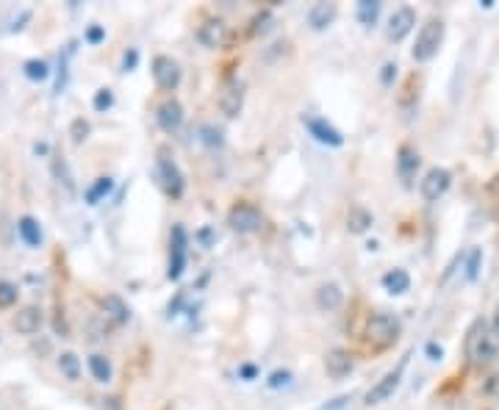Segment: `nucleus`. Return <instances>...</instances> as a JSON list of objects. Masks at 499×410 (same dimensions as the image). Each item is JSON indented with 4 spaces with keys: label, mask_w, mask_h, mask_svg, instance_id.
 I'll use <instances>...</instances> for the list:
<instances>
[{
    "label": "nucleus",
    "mask_w": 499,
    "mask_h": 410,
    "mask_svg": "<svg viewBox=\"0 0 499 410\" xmlns=\"http://www.w3.org/2000/svg\"><path fill=\"white\" fill-rule=\"evenodd\" d=\"M466 361L472 369H488L499 358V338L491 330V322L474 319L466 330Z\"/></svg>",
    "instance_id": "1"
},
{
    "label": "nucleus",
    "mask_w": 499,
    "mask_h": 410,
    "mask_svg": "<svg viewBox=\"0 0 499 410\" xmlns=\"http://www.w3.org/2000/svg\"><path fill=\"white\" fill-rule=\"evenodd\" d=\"M402 333V324L397 316H388V313H372L367 319V327H364V338L372 350H388L397 344V338Z\"/></svg>",
    "instance_id": "2"
},
{
    "label": "nucleus",
    "mask_w": 499,
    "mask_h": 410,
    "mask_svg": "<svg viewBox=\"0 0 499 410\" xmlns=\"http://www.w3.org/2000/svg\"><path fill=\"white\" fill-rule=\"evenodd\" d=\"M444 34H447V25H444V20H439V17H430V20H427V23L421 25L419 36H416V45H413V50H410L413 61H419V64L433 61V58L439 56L441 45H444Z\"/></svg>",
    "instance_id": "3"
},
{
    "label": "nucleus",
    "mask_w": 499,
    "mask_h": 410,
    "mask_svg": "<svg viewBox=\"0 0 499 410\" xmlns=\"http://www.w3.org/2000/svg\"><path fill=\"white\" fill-rule=\"evenodd\" d=\"M159 178H161V186L170 197L183 194V172L175 164V158L170 156V150H159Z\"/></svg>",
    "instance_id": "4"
},
{
    "label": "nucleus",
    "mask_w": 499,
    "mask_h": 410,
    "mask_svg": "<svg viewBox=\"0 0 499 410\" xmlns=\"http://www.w3.org/2000/svg\"><path fill=\"white\" fill-rule=\"evenodd\" d=\"M450 183H452L450 169H444V167H433V169H427V175L421 178L419 189H421V197H424L427 202H439V200L447 194Z\"/></svg>",
    "instance_id": "5"
},
{
    "label": "nucleus",
    "mask_w": 499,
    "mask_h": 410,
    "mask_svg": "<svg viewBox=\"0 0 499 410\" xmlns=\"http://www.w3.org/2000/svg\"><path fill=\"white\" fill-rule=\"evenodd\" d=\"M261 211L250 202H236L231 214H228V225L236 230V233H255L261 228Z\"/></svg>",
    "instance_id": "6"
},
{
    "label": "nucleus",
    "mask_w": 499,
    "mask_h": 410,
    "mask_svg": "<svg viewBox=\"0 0 499 410\" xmlns=\"http://www.w3.org/2000/svg\"><path fill=\"white\" fill-rule=\"evenodd\" d=\"M181 75H183V73H181V64H178L175 58H170V56H156V61H153V78H156L159 89H164V92L178 89Z\"/></svg>",
    "instance_id": "7"
},
{
    "label": "nucleus",
    "mask_w": 499,
    "mask_h": 410,
    "mask_svg": "<svg viewBox=\"0 0 499 410\" xmlns=\"http://www.w3.org/2000/svg\"><path fill=\"white\" fill-rule=\"evenodd\" d=\"M405 366H408V355L399 361V366L397 369H391L380 383H375L372 388H369V394H367V405H380V402H386L397 388H399V380H402V372H405Z\"/></svg>",
    "instance_id": "8"
},
{
    "label": "nucleus",
    "mask_w": 499,
    "mask_h": 410,
    "mask_svg": "<svg viewBox=\"0 0 499 410\" xmlns=\"http://www.w3.org/2000/svg\"><path fill=\"white\" fill-rule=\"evenodd\" d=\"M303 122H305L308 133L314 136L316 142H322V145H327V147H341V145H344V136H341V133H338L333 125H327V119H319V117H305Z\"/></svg>",
    "instance_id": "9"
},
{
    "label": "nucleus",
    "mask_w": 499,
    "mask_h": 410,
    "mask_svg": "<svg viewBox=\"0 0 499 410\" xmlns=\"http://www.w3.org/2000/svg\"><path fill=\"white\" fill-rule=\"evenodd\" d=\"M186 266V230L181 225L172 228V252H170V280H178Z\"/></svg>",
    "instance_id": "10"
},
{
    "label": "nucleus",
    "mask_w": 499,
    "mask_h": 410,
    "mask_svg": "<svg viewBox=\"0 0 499 410\" xmlns=\"http://www.w3.org/2000/svg\"><path fill=\"white\" fill-rule=\"evenodd\" d=\"M228 36H231V31H228V25H225L222 20H205V23L200 25V31H197V39H200L205 47H211V50L225 47V45H228Z\"/></svg>",
    "instance_id": "11"
},
{
    "label": "nucleus",
    "mask_w": 499,
    "mask_h": 410,
    "mask_svg": "<svg viewBox=\"0 0 499 410\" xmlns=\"http://www.w3.org/2000/svg\"><path fill=\"white\" fill-rule=\"evenodd\" d=\"M413 25H416V12H413L410 6L397 9V12L391 14V20H388V39H391V42H402V39L413 31Z\"/></svg>",
    "instance_id": "12"
},
{
    "label": "nucleus",
    "mask_w": 499,
    "mask_h": 410,
    "mask_svg": "<svg viewBox=\"0 0 499 410\" xmlns=\"http://www.w3.org/2000/svg\"><path fill=\"white\" fill-rule=\"evenodd\" d=\"M242 106H244V89L239 81H228L222 86V95H220V108L225 117H239L242 114Z\"/></svg>",
    "instance_id": "13"
},
{
    "label": "nucleus",
    "mask_w": 499,
    "mask_h": 410,
    "mask_svg": "<svg viewBox=\"0 0 499 410\" xmlns=\"http://www.w3.org/2000/svg\"><path fill=\"white\" fill-rule=\"evenodd\" d=\"M156 119H159L161 130L175 133V130L183 125V106H181L178 100H164V103L159 106V111H156Z\"/></svg>",
    "instance_id": "14"
},
{
    "label": "nucleus",
    "mask_w": 499,
    "mask_h": 410,
    "mask_svg": "<svg viewBox=\"0 0 499 410\" xmlns=\"http://www.w3.org/2000/svg\"><path fill=\"white\" fill-rule=\"evenodd\" d=\"M325 369H327V374L333 380H341V377H347L352 372V355L347 350H330L325 355Z\"/></svg>",
    "instance_id": "15"
},
{
    "label": "nucleus",
    "mask_w": 499,
    "mask_h": 410,
    "mask_svg": "<svg viewBox=\"0 0 499 410\" xmlns=\"http://www.w3.org/2000/svg\"><path fill=\"white\" fill-rule=\"evenodd\" d=\"M14 327H17V333H23V335L39 333V327H42V311L34 308V305L23 308V311L14 316Z\"/></svg>",
    "instance_id": "16"
},
{
    "label": "nucleus",
    "mask_w": 499,
    "mask_h": 410,
    "mask_svg": "<svg viewBox=\"0 0 499 410\" xmlns=\"http://www.w3.org/2000/svg\"><path fill=\"white\" fill-rule=\"evenodd\" d=\"M336 3H314L311 6V12H308V23H311V28L314 31H322V28H327L333 20H336Z\"/></svg>",
    "instance_id": "17"
},
{
    "label": "nucleus",
    "mask_w": 499,
    "mask_h": 410,
    "mask_svg": "<svg viewBox=\"0 0 499 410\" xmlns=\"http://www.w3.org/2000/svg\"><path fill=\"white\" fill-rule=\"evenodd\" d=\"M344 302V291L336 286V283H322L316 289V305L322 311H336L338 305Z\"/></svg>",
    "instance_id": "18"
},
{
    "label": "nucleus",
    "mask_w": 499,
    "mask_h": 410,
    "mask_svg": "<svg viewBox=\"0 0 499 410\" xmlns=\"http://www.w3.org/2000/svg\"><path fill=\"white\" fill-rule=\"evenodd\" d=\"M372 228V214L364 208V205H352L347 211V230L349 233H367Z\"/></svg>",
    "instance_id": "19"
},
{
    "label": "nucleus",
    "mask_w": 499,
    "mask_h": 410,
    "mask_svg": "<svg viewBox=\"0 0 499 410\" xmlns=\"http://www.w3.org/2000/svg\"><path fill=\"white\" fill-rule=\"evenodd\" d=\"M17 233H20V239H23L28 247H42V241H45L42 228H39V222H36L34 217H23V219L17 222Z\"/></svg>",
    "instance_id": "20"
},
{
    "label": "nucleus",
    "mask_w": 499,
    "mask_h": 410,
    "mask_svg": "<svg viewBox=\"0 0 499 410\" xmlns=\"http://www.w3.org/2000/svg\"><path fill=\"white\" fill-rule=\"evenodd\" d=\"M383 289L388 294H405L410 289V275L405 269H391V272L383 275Z\"/></svg>",
    "instance_id": "21"
},
{
    "label": "nucleus",
    "mask_w": 499,
    "mask_h": 410,
    "mask_svg": "<svg viewBox=\"0 0 499 410\" xmlns=\"http://www.w3.org/2000/svg\"><path fill=\"white\" fill-rule=\"evenodd\" d=\"M103 311H106V316L111 319V322H117V324H125L128 322V316H130V311H128V305L122 302V297H117V294H108V297H103Z\"/></svg>",
    "instance_id": "22"
},
{
    "label": "nucleus",
    "mask_w": 499,
    "mask_h": 410,
    "mask_svg": "<svg viewBox=\"0 0 499 410\" xmlns=\"http://www.w3.org/2000/svg\"><path fill=\"white\" fill-rule=\"evenodd\" d=\"M416 167H419V153L410 145H402L399 153H397V169H399V175L408 180V178H413Z\"/></svg>",
    "instance_id": "23"
},
{
    "label": "nucleus",
    "mask_w": 499,
    "mask_h": 410,
    "mask_svg": "<svg viewBox=\"0 0 499 410\" xmlns=\"http://www.w3.org/2000/svg\"><path fill=\"white\" fill-rule=\"evenodd\" d=\"M89 372H92V377H95L97 383H108L111 374H114V369H111V363H108L106 355H92V358H89Z\"/></svg>",
    "instance_id": "24"
},
{
    "label": "nucleus",
    "mask_w": 499,
    "mask_h": 410,
    "mask_svg": "<svg viewBox=\"0 0 499 410\" xmlns=\"http://www.w3.org/2000/svg\"><path fill=\"white\" fill-rule=\"evenodd\" d=\"M58 369L64 372L67 380H78V377H81L78 355H76V352H61V355H58Z\"/></svg>",
    "instance_id": "25"
},
{
    "label": "nucleus",
    "mask_w": 499,
    "mask_h": 410,
    "mask_svg": "<svg viewBox=\"0 0 499 410\" xmlns=\"http://www.w3.org/2000/svg\"><path fill=\"white\" fill-rule=\"evenodd\" d=\"M111 189H114V180H111V178H97L95 186L86 189V202H89V205H97Z\"/></svg>",
    "instance_id": "26"
},
{
    "label": "nucleus",
    "mask_w": 499,
    "mask_h": 410,
    "mask_svg": "<svg viewBox=\"0 0 499 410\" xmlns=\"http://www.w3.org/2000/svg\"><path fill=\"white\" fill-rule=\"evenodd\" d=\"M25 78H31V81H45L47 75H50V67H47V61L45 58H31V61H25Z\"/></svg>",
    "instance_id": "27"
},
{
    "label": "nucleus",
    "mask_w": 499,
    "mask_h": 410,
    "mask_svg": "<svg viewBox=\"0 0 499 410\" xmlns=\"http://www.w3.org/2000/svg\"><path fill=\"white\" fill-rule=\"evenodd\" d=\"M378 14H380V3H378V0H361V3H358V20H361V25H375L378 23Z\"/></svg>",
    "instance_id": "28"
},
{
    "label": "nucleus",
    "mask_w": 499,
    "mask_h": 410,
    "mask_svg": "<svg viewBox=\"0 0 499 410\" xmlns=\"http://www.w3.org/2000/svg\"><path fill=\"white\" fill-rule=\"evenodd\" d=\"M17 286L14 283H9V280H0V308H9V305H14L17 302Z\"/></svg>",
    "instance_id": "29"
},
{
    "label": "nucleus",
    "mask_w": 499,
    "mask_h": 410,
    "mask_svg": "<svg viewBox=\"0 0 499 410\" xmlns=\"http://www.w3.org/2000/svg\"><path fill=\"white\" fill-rule=\"evenodd\" d=\"M272 25H275L272 12H261V14L253 20V34H255V36H264V34H269V31H272Z\"/></svg>",
    "instance_id": "30"
},
{
    "label": "nucleus",
    "mask_w": 499,
    "mask_h": 410,
    "mask_svg": "<svg viewBox=\"0 0 499 410\" xmlns=\"http://www.w3.org/2000/svg\"><path fill=\"white\" fill-rule=\"evenodd\" d=\"M200 133H202V142H205L208 147H222V142H225V139H222V130L213 128V125H202Z\"/></svg>",
    "instance_id": "31"
},
{
    "label": "nucleus",
    "mask_w": 499,
    "mask_h": 410,
    "mask_svg": "<svg viewBox=\"0 0 499 410\" xmlns=\"http://www.w3.org/2000/svg\"><path fill=\"white\" fill-rule=\"evenodd\" d=\"M92 106H95V111H108V108L114 106V92H111V89H100V92L95 95Z\"/></svg>",
    "instance_id": "32"
},
{
    "label": "nucleus",
    "mask_w": 499,
    "mask_h": 410,
    "mask_svg": "<svg viewBox=\"0 0 499 410\" xmlns=\"http://www.w3.org/2000/svg\"><path fill=\"white\" fill-rule=\"evenodd\" d=\"M480 261H483V252L474 247V250L469 252V263H466V278H469V280H474V278H477V272H480Z\"/></svg>",
    "instance_id": "33"
},
{
    "label": "nucleus",
    "mask_w": 499,
    "mask_h": 410,
    "mask_svg": "<svg viewBox=\"0 0 499 410\" xmlns=\"http://www.w3.org/2000/svg\"><path fill=\"white\" fill-rule=\"evenodd\" d=\"M292 385V372H272L269 374V388H286Z\"/></svg>",
    "instance_id": "34"
},
{
    "label": "nucleus",
    "mask_w": 499,
    "mask_h": 410,
    "mask_svg": "<svg viewBox=\"0 0 499 410\" xmlns=\"http://www.w3.org/2000/svg\"><path fill=\"white\" fill-rule=\"evenodd\" d=\"M69 133H73V142H84L86 133H89V122L86 119H76L73 128H69Z\"/></svg>",
    "instance_id": "35"
},
{
    "label": "nucleus",
    "mask_w": 499,
    "mask_h": 410,
    "mask_svg": "<svg viewBox=\"0 0 499 410\" xmlns=\"http://www.w3.org/2000/svg\"><path fill=\"white\" fill-rule=\"evenodd\" d=\"M136 61H139V50H136V47H130V50L122 56V70H125V73H130L133 67H136Z\"/></svg>",
    "instance_id": "36"
},
{
    "label": "nucleus",
    "mask_w": 499,
    "mask_h": 410,
    "mask_svg": "<svg viewBox=\"0 0 499 410\" xmlns=\"http://www.w3.org/2000/svg\"><path fill=\"white\" fill-rule=\"evenodd\" d=\"M103 36H106V31H103L100 25H92V28L86 31V42H92V45H97Z\"/></svg>",
    "instance_id": "37"
},
{
    "label": "nucleus",
    "mask_w": 499,
    "mask_h": 410,
    "mask_svg": "<svg viewBox=\"0 0 499 410\" xmlns=\"http://www.w3.org/2000/svg\"><path fill=\"white\" fill-rule=\"evenodd\" d=\"M394 75H397V64H386L383 67V84H391Z\"/></svg>",
    "instance_id": "38"
},
{
    "label": "nucleus",
    "mask_w": 499,
    "mask_h": 410,
    "mask_svg": "<svg viewBox=\"0 0 499 410\" xmlns=\"http://www.w3.org/2000/svg\"><path fill=\"white\" fill-rule=\"evenodd\" d=\"M491 330H494V335L499 338V305H496V311H494V316H491Z\"/></svg>",
    "instance_id": "39"
},
{
    "label": "nucleus",
    "mask_w": 499,
    "mask_h": 410,
    "mask_svg": "<svg viewBox=\"0 0 499 410\" xmlns=\"http://www.w3.org/2000/svg\"><path fill=\"white\" fill-rule=\"evenodd\" d=\"M242 377L253 380V377H255V366H242Z\"/></svg>",
    "instance_id": "40"
},
{
    "label": "nucleus",
    "mask_w": 499,
    "mask_h": 410,
    "mask_svg": "<svg viewBox=\"0 0 499 410\" xmlns=\"http://www.w3.org/2000/svg\"><path fill=\"white\" fill-rule=\"evenodd\" d=\"M427 352H430V358H433V361H436V358H441V347H436V344L427 347Z\"/></svg>",
    "instance_id": "41"
}]
</instances>
